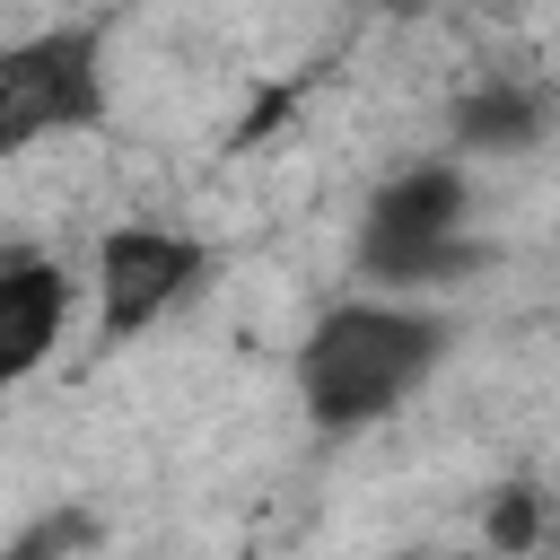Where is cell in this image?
Listing matches in <instances>:
<instances>
[{"label":"cell","mask_w":560,"mask_h":560,"mask_svg":"<svg viewBox=\"0 0 560 560\" xmlns=\"http://www.w3.org/2000/svg\"><path fill=\"white\" fill-rule=\"evenodd\" d=\"M438 359H446V315L438 306L341 298L298 341V402L324 438H350V429L385 420L394 402H411Z\"/></svg>","instance_id":"obj_1"},{"label":"cell","mask_w":560,"mask_h":560,"mask_svg":"<svg viewBox=\"0 0 560 560\" xmlns=\"http://www.w3.org/2000/svg\"><path fill=\"white\" fill-rule=\"evenodd\" d=\"M359 280L376 289H420V280H455L481 262L472 245V184L455 158H420L402 175H385L359 210V245H350Z\"/></svg>","instance_id":"obj_2"},{"label":"cell","mask_w":560,"mask_h":560,"mask_svg":"<svg viewBox=\"0 0 560 560\" xmlns=\"http://www.w3.org/2000/svg\"><path fill=\"white\" fill-rule=\"evenodd\" d=\"M105 122V35L96 26H44L0 44V158L52 140V131H96Z\"/></svg>","instance_id":"obj_3"},{"label":"cell","mask_w":560,"mask_h":560,"mask_svg":"<svg viewBox=\"0 0 560 560\" xmlns=\"http://www.w3.org/2000/svg\"><path fill=\"white\" fill-rule=\"evenodd\" d=\"M210 271V245L184 236V228H158V219H131V228H105L96 245V350H122L140 341L149 324H166L192 280Z\"/></svg>","instance_id":"obj_4"},{"label":"cell","mask_w":560,"mask_h":560,"mask_svg":"<svg viewBox=\"0 0 560 560\" xmlns=\"http://www.w3.org/2000/svg\"><path fill=\"white\" fill-rule=\"evenodd\" d=\"M70 324V271L35 245H0V394L26 385Z\"/></svg>","instance_id":"obj_5"},{"label":"cell","mask_w":560,"mask_h":560,"mask_svg":"<svg viewBox=\"0 0 560 560\" xmlns=\"http://www.w3.org/2000/svg\"><path fill=\"white\" fill-rule=\"evenodd\" d=\"M446 131H455V149H472V158H525V149H542V131H551V88H542V79H516V70H490V79H472V88L455 96Z\"/></svg>","instance_id":"obj_6"},{"label":"cell","mask_w":560,"mask_h":560,"mask_svg":"<svg viewBox=\"0 0 560 560\" xmlns=\"http://www.w3.org/2000/svg\"><path fill=\"white\" fill-rule=\"evenodd\" d=\"M490 542H499V551H534V542H542V490H534V481H508V490L490 499Z\"/></svg>","instance_id":"obj_7"},{"label":"cell","mask_w":560,"mask_h":560,"mask_svg":"<svg viewBox=\"0 0 560 560\" xmlns=\"http://www.w3.org/2000/svg\"><path fill=\"white\" fill-rule=\"evenodd\" d=\"M61 542H96V516H70V508H61V516H44L35 534H18L26 560H35V551H61Z\"/></svg>","instance_id":"obj_8"}]
</instances>
